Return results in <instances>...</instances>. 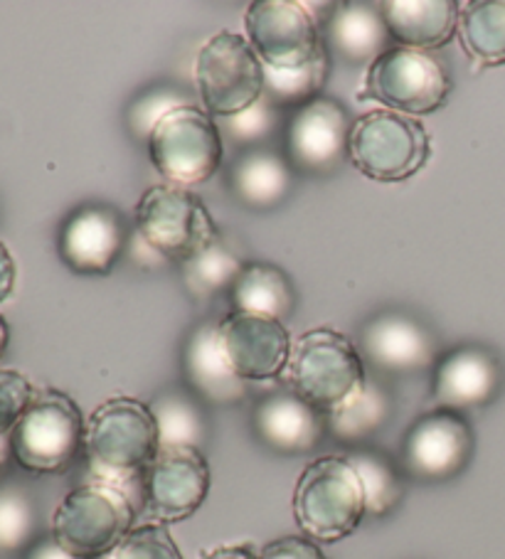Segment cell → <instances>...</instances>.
<instances>
[{
  "mask_svg": "<svg viewBox=\"0 0 505 559\" xmlns=\"http://www.w3.org/2000/svg\"><path fill=\"white\" fill-rule=\"evenodd\" d=\"M161 451V433L151 404L136 397H111L99 404L86 421L84 454L90 459L94 480L131 486L143 476Z\"/></svg>",
  "mask_w": 505,
  "mask_h": 559,
  "instance_id": "6da1fadb",
  "label": "cell"
},
{
  "mask_svg": "<svg viewBox=\"0 0 505 559\" xmlns=\"http://www.w3.org/2000/svg\"><path fill=\"white\" fill-rule=\"evenodd\" d=\"M284 374L289 390L324 417L345 407L367 382L361 353L333 328H314L301 335Z\"/></svg>",
  "mask_w": 505,
  "mask_h": 559,
  "instance_id": "7a4b0ae2",
  "label": "cell"
},
{
  "mask_svg": "<svg viewBox=\"0 0 505 559\" xmlns=\"http://www.w3.org/2000/svg\"><path fill=\"white\" fill-rule=\"evenodd\" d=\"M365 493L348 456H320L301 471L294 490V518L306 537L338 543L361 527Z\"/></svg>",
  "mask_w": 505,
  "mask_h": 559,
  "instance_id": "3957f363",
  "label": "cell"
},
{
  "mask_svg": "<svg viewBox=\"0 0 505 559\" xmlns=\"http://www.w3.org/2000/svg\"><path fill=\"white\" fill-rule=\"evenodd\" d=\"M86 424L77 402L60 390H40L17 421L11 439V456L17 466L37 476L64 474L82 456Z\"/></svg>",
  "mask_w": 505,
  "mask_h": 559,
  "instance_id": "277c9868",
  "label": "cell"
},
{
  "mask_svg": "<svg viewBox=\"0 0 505 559\" xmlns=\"http://www.w3.org/2000/svg\"><path fill=\"white\" fill-rule=\"evenodd\" d=\"M136 506L124 488L92 480L70 490L52 515V537L82 559H104L136 527Z\"/></svg>",
  "mask_w": 505,
  "mask_h": 559,
  "instance_id": "5b68a950",
  "label": "cell"
},
{
  "mask_svg": "<svg viewBox=\"0 0 505 559\" xmlns=\"http://www.w3.org/2000/svg\"><path fill=\"white\" fill-rule=\"evenodd\" d=\"M432 156V139L424 123L407 114L375 109L353 121L348 158L365 178L402 182L416 176Z\"/></svg>",
  "mask_w": 505,
  "mask_h": 559,
  "instance_id": "8992f818",
  "label": "cell"
},
{
  "mask_svg": "<svg viewBox=\"0 0 505 559\" xmlns=\"http://www.w3.org/2000/svg\"><path fill=\"white\" fill-rule=\"evenodd\" d=\"M196 86L212 119H235L265 96V64L245 35L222 31L200 47Z\"/></svg>",
  "mask_w": 505,
  "mask_h": 559,
  "instance_id": "52a82bcc",
  "label": "cell"
},
{
  "mask_svg": "<svg viewBox=\"0 0 505 559\" xmlns=\"http://www.w3.org/2000/svg\"><path fill=\"white\" fill-rule=\"evenodd\" d=\"M149 156L171 186H200L215 176L222 163L220 127L198 104L176 106L153 127Z\"/></svg>",
  "mask_w": 505,
  "mask_h": 559,
  "instance_id": "ba28073f",
  "label": "cell"
},
{
  "mask_svg": "<svg viewBox=\"0 0 505 559\" xmlns=\"http://www.w3.org/2000/svg\"><path fill=\"white\" fill-rule=\"evenodd\" d=\"M451 94V76L432 52L392 45L371 62L363 96L380 102L385 109L424 117L439 111Z\"/></svg>",
  "mask_w": 505,
  "mask_h": 559,
  "instance_id": "9c48e42d",
  "label": "cell"
},
{
  "mask_svg": "<svg viewBox=\"0 0 505 559\" xmlns=\"http://www.w3.org/2000/svg\"><path fill=\"white\" fill-rule=\"evenodd\" d=\"M136 227L145 245L165 259H186L218 239V225L202 200L188 188L161 182L143 192L136 207Z\"/></svg>",
  "mask_w": 505,
  "mask_h": 559,
  "instance_id": "30bf717a",
  "label": "cell"
},
{
  "mask_svg": "<svg viewBox=\"0 0 505 559\" xmlns=\"http://www.w3.org/2000/svg\"><path fill=\"white\" fill-rule=\"evenodd\" d=\"M247 40L269 70H298L324 52L316 17L294 0H257L245 13Z\"/></svg>",
  "mask_w": 505,
  "mask_h": 559,
  "instance_id": "8fae6325",
  "label": "cell"
},
{
  "mask_svg": "<svg viewBox=\"0 0 505 559\" xmlns=\"http://www.w3.org/2000/svg\"><path fill=\"white\" fill-rule=\"evenodd\" d=\"M210 486V464L200 449H161L143 476L145 515L161 525L188 520L205 503Z\"/></svg>",
  "mask_w": 505,
  "mask_h": 559,
  "instance_id": "7c38bea8",
  "label": "cell"
},
{
  "mask_svg": "<svg viewBox=\"0 0 505 559\" xmlns=\"http://www.w3.org/2000/svg\"><path fill=\"white\" fill-rule=\"evenodd\" d=\"M475 437L461 412L439 409L416 419L404 437L407 474L424 484H442L461 474L473 459Z\"/></svg>",
  "mask_w": 505,
  "mask_h": 559,
  "instance_id": "4fadbf2b",
  "label": "cell"
},
{
  "mask_svg": "<svg viewBox=\"0 0 505 559\" xmlns=\"http://www.w3.org/2000/svg\"><path fill=\"white\" fill-rule=\"evenodd\" d=\"M351 129L345 106L330 96H316L298 106L286 131L291 166L306 173L336 170L348 156Z\"/></svg>",
  "mask_w": 505,
  "mask_h": 559,
  "instance_id": "5bb4252c",
  "label": "cell"
},
{
  "mask_svg": "<svg viewBox=\"0 0 505 559\" xmlns=\"http://www.w3.org/2000/svg\"><path fill=\"white\" fill-rule=\"evenodd\" d=\"M220 333L232 368L245 382L277 380L286 372L294 343L281 321L232 311L220 321Z\"/></svg>",
  "mask_w": 505,
  "mask_h": 559,
  "instance_id": "9a60e30c",
  "label": "cell"
},
{
  "mask_svg": "<svg viewBox=\"0 0 505 559\" xmlns=\"http://www.w3.org/2000/svg\"><path fill=\"white\" fill-rule=\"evenodd\" d=\"M503 388V365L483 345H461L436 362L432 397L439 409L463 412L491 404Z\"/></svg>",
  "mask_w": 505,
  "mask_h": 559,
  "instance_id": "2e32d148",
  "label": "cell"
},
{
  "mask_svg": "<svg viewBox=\"0 0 505 559\" xmlns=\"http://www.w3.org/2000/svg\"><path fill=\"white\" fill-rule=\"evenodd\" d=\"M124 242L126 227L119 212L106 205H84L67 217L57 249L74 274H109L119 262Z\"/></svg>",
  "mask_w": 505,
  "mask_h": 559,
  "instance_id": "e0dca14e",
  "label": "cell"
},
{
  "mask_svg": "<svg viewBox=\"0 0 505 559\" xmlns=\"http://www.w3.org/2000/svg\"><path fill=\"white\" fill-rule=\"evenodd\" d=\"M183 370L192 392L218 407H230L247 397V382L232 368L220 323L208 321L190 333L183 350Z\"/></svg>",
  "mask_w": 505,
  "mask_h": 559,
  "instance_id": "ac0fdd59",
  "label": "cell"
},
{
  "mask_svg": "<svg viewBox=\"0 0 505 559\" xmlns=\"http://www.w3.org/2000/svg\"><path fill=\"white\" fill-rule=\"evenodd\" d=\"M367 360L387 372H414L430 368L434 338L426 328L402 311H383L363 328Z\"/></svg>",
  "mask_w": 505,
  "mask_h": 559,
  "instance_id": "d6986e66",
  "label": "cell"
},
{
  "mask_svg": "<svg viewBox=\"0 0 505 559\" xmlns=\"http://www.w3.org/2000/svg\"><path fill=\"white\" fill-rule=\"evenodd\" d=\"M255 431L279 454H306L318 447L326 431V417L296 392L284 390L261 400L255 409Z\"/></svg>",
  "mask_w": 505,
  "mask_h": 559,
  "instance_id": "ffe728a7",
  "label": "cell"
},
{
  "mask_svg": "<svg viewBox=\"0 0 505 559\" xmlns=\"http://www.w3.org/2000/svg\"><path fill=\"white\" fill-rule=\"evenodd\" d=\"M383 21L392 40L410 50H439L459 31L461 3L456 0H385Z\"/></svg>",
  "mask_w": 505,
  "mask_h": 559,
  "instance_id": "44dd1931",
  "label": "cell"
},
{
  "mask_svg": "<svg viewBox=\"0 0 505 559\" xmlns=\"http://www.w3.org/2000/svg\"><path fill=\"white\" fill-rule=\"evenodd\" d=\"M328 45L345 62H375L392 40L380 3H338L326 23Z\"/></svg>",
  "mask_w": 505,
  "mask_h": 559,
  "instance_id": "7402d4cb",
  "label": "cell"
},
{
  "mask_svg": "<svg viewBox=\"0 0 505 559\" xmlns=\"http://www.w3.org/2000/svg\"><path fill=\"white\" fill-rule=\"evenodd\" d=\"M232 311L267 316L284 323L296 311V292L284 269L267 262L245 264L230 288Z\"/></svg>",
  "mask_w": 505,
  "mask_h": 559,
  "instance_id": "603a6c76",
  "label": "cell"
},
{
  "mask_svg": "<svg viewBox=\"0 0 505 559\" xmlns=\"http://www.w3.org/2000/svg\"><path fill=\"white\" fill-rule=\"evenodd\" d=\"M230 182L235 195L255 210L277 207L291 190V166L274 151L255 148L242 153L232 166Z\"/></svg>",
  "mask_w": 505,
  "mask_h": 559,
  "instance_id": "cb8c5ba5",
  "label": "cell"
},
{
  "mask_svg": "<svg viewBox=\"0 0 505 559\" xmlns=\"http://www.w3.org/2000/svg\"><path fill=\"white\" fill-rule=\"evenodd\" d=\"M456 33L475 70L505 64V0L463 3Z\"/></svg>",
  "mask_w": 505,
  "mask_h": 559,
  "instance_id": "d4e9b609",
  "label": "cell"
},
{
  "mask_svg": "<svg viewBox=\"0 0 505 559\" xmlns=\"http://www.w3.org/2000/svg\"><path fill=\"white\" fill-rule=\"evenodd\" d=\"M392 414V400L377 382H365V388L355 397L333 414L326 417V427L338 441L361 443L371 439L377 429L385 427V421Z\"/></svg>",
  "mask_w": 505,
  "mask_h": 559,
  "instance_id": "484cf974",
  "label": "cell"
},
{
  "mask_svg": "<svg viewBox=\"0 0 505 559\" xmlns=\"http://www.w3.org/2000/svg\"><path fill=\"white\" fill-rule=\"evenodd\" d=\"M155 424L161 433V449L186 447L200 449L208 439L205 414L198 407V402L186 392L168 390L158 394L151 404Z\"/></svg>",
  "mask_w": 505,
  "mask_h": 559,
  "instance_id": "4316f807",
  "label": "cell"
},
{
  "mask_svg": "<svg viewBox=\"0 0 505 559\" xmlns=\"http://www.w3.org/2000/svg\"><path fill=\"white\" fill-rule=\"evenodd\" d=\"M365 493V510L373 518H385L400 506L402 478L390 459L375 449H355L348 454Z\"/></svg>",
  "mask_w": 505,
  "mask_h": 559,
  "instance_id": "83f0119b",
  "label": "cell"
},
{
  "mask_svg": "<svg viewBox=\"0 0 505 559\" xmlns=\"http://www.w3.org/2000/svg\"><path fill=\"white\" fill-rule=\"evenodd\" d=\"M183 264V278L190 294L196 296H212L232 288L245 264L242 259L232 252V249L222 242V237L212 239V242L202 245L198 252H192Z\"/></svg>",
  "mask_w": 505,
  "mask_h": 559,
  "instance_id": "f1b7e54d",
  "label": "cell"
},
{
  "mask_svg": "<svg viewBox=\"0 0 505 559\" xmlns=\"http://www.w3.org/2000/svg\"><path fill=\"white\" fill-rule=\"evenodd\" d=\"M328 60L326 50L320 52L314 62L298 70H269L265 67V99L277 106H304L306 102L316 99V92L326 80Z\"/></svg>",
  "mask_w": 505,
  "mask_h": 559,
  "instance_id": "f546056e",
  "label": "cell"
},
{
  "mask_svg": "<svg viewBox=\"0 0 505 559\" xmlns=\"http://www.w3.org/2000/svg\"><path fill=\"white\" fill-rule=\"evenodd\" d=\"M37 513L21 488H0V555H15L35 543Z\"/></svg>",
  "mask_w": 505,
  "mask_h": 559,
  "instance_id": "4dcf8cb0",
  "label": "cell"
},
{
  "mask_svg": "<svg viewBox=\"0 0 505 559\" xmlns=\"http://www.w3.org/2000/svg\"><path fill=\"white\" fill-rule=\"evenodd\" d=\"M104 559H183V552L168 525L143 523L136 525Z\"/></svg>",
  "mask_w": 505,
  "mask_h": 559,
  "instance_id": "1f68e13d",
  "label": "cell"
},
{
  "mask_svg": "<svg viewBox=\"0 0 505 559\" xmlns=\"http://www.w3.org/2000/svg\"><path fill=\"white\" fill-rule=\"evenodd\" d=\"M35 400L33 382L17 370H0V441L11 439L17 421Z\"/></svg>",
  "mask_w": 505,
  "mask_h": 559,
  "instance_id": "d6a6232c",
  "label": "cell"
},
{
  "mask_svg": "<svg viewBox=\"0 0 505 559\" xmlns=\"http://www.w3.org/2000/svg\"><path fill=\"white\" fill-rule=\"evenodd\" d=\"M183 104L192 102H188L186 96L180 94V90H171V86H158V90L145 92L129 109V127L133 131V136H143L149 141L155 123H158L171 109H176V106Z\"/></svg>",
  "mask_w": 505,
  "mask_h": 559,
  "instance_id": "836d02e7",
  "label": "cell"
},
{
  "mask_svg": "<svg viewBox=\"0 0 505 559\" xmlns=\"http://www.w3.org/2000/svg\"><path fill=\"white\" fill-rule=\"evenodd\" d=\"M259 559H328L324 549L306 535H286L261 547Z\"/></svg>",
  "mask_w": 505,
  "mask_h": 559,
  "instance_id": "e575fe53",
  "label": "cell"
},
{
  "mask_svg": "<svg viewBox=\"0 0 505 559\" xmlns=\"http://www.w3.org/2000/svg\"><path fill=\"white\" fill-rule=\"evenodd\" d=\"M232 127V136L242 141H257L265 136L271 127V104L261 96V102L251 106L245 114H239L235 119H225Z\"/></svg>",
  "mask_w": 505,
  "mask_h": 559,
  "instance_id": "d590c367",
  "label": "cell"
},
{
  "mask_svg": "<svg viewBox=\"0 0 505 559\" xmlns=\"http://www.w3.org/2000/svg\"><path fill=\"white\" fill-rule=\"evenodd\" d=\"M25 559H82V557L67 552V549L50 535V537L35 539V543L27 547Z\"/></svg>",
  "mask_w": 505,
  "mask_h": 559,
  "instance_id": "8d00e7d4",
  "label": "cell"
},
{
  "mask_svg": "<svg viewBox=\"0 0 505 559\" xmlns=\"http://www.w3.org/2000/svg\"><path fill=\"white\" fill-rule=\"evenodd\" d=\"M15 276H17V269H15V259L11 254V249L0 242V304L13 294Z\"/></svg>",
  "mask_w": 505,
  "mask_h": 559,
  "instance_id": "74e56055",
  "label": "cell"
},
{
  "mask_svg": "<svg viewBox=\"0 0 505 559\" xmlns=\"http://www.w3.org/2000/svg\"><path fill=\"white\" fill-rule=\"evenodd\" d=\"M200 559H259V552H255L249 545H225L202 552Z\"/></svg>",
  "mask_w": 505,
  "mask_h": 559,
  "instance_id": "f35d334b",
  "label": "cell"
},
{
  "mask_svg": "<svg viewBox=\"0 0 505 559\" xmlns=\"http://www.w3.org/2000/svg\"><path fill=\"white\" fill-rule=\"evenodd\" d=\"M8 338H11V331H8L5 318L0 316V358H3V353H5V348H8Z\"/></svg>",
  "mask_w": 505,
  "mask_h": 559,
  "instance_id": "ab89813d",
  "label": "cell"
},
{
  "mask_svg": "<svg viewBox=\"0 0 505 559\" xmlns=\"http://www.w3.org/2000/svg\"><path fill=\"white\" fill-rule=\"evenodd\" d=\"M8 454H11V443H8V441H0V471H3V466H5V459H8Z\"/></svg>",
  "mask_w": 505,
  "mask_h": 559,
  "instance_id": "60d3db41",
  "label": "cell"
}]
</instances>
